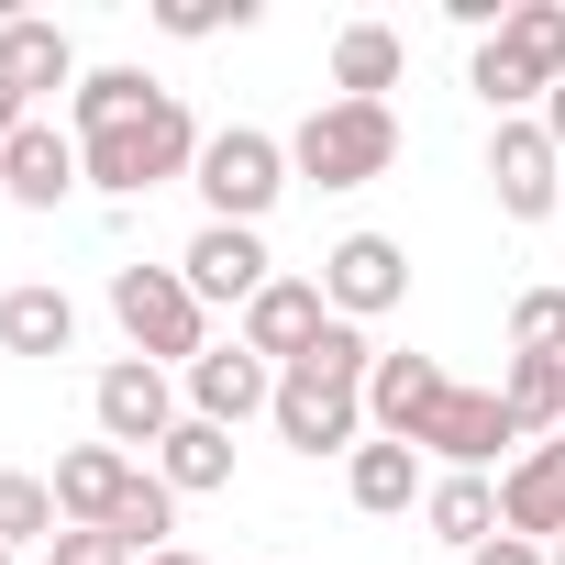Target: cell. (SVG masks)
<instances>
[{"instance_id": "1", "label": "cell", "mask_w": 565, "mask_h": 565, "mask_svg": "<svg viewBox=\"0 0 565 565\" xmlns=\"http://www.w3.org/2000/svg\"><path fill=\"white\" fill-rule=\"evenodd\" d=\"M366 377H377V344L366 322H333L300 366H277V444L289 455H355L366 444Z\"/></svg>"}, {"instance_id": "2", "label": "cell", "mask_w": 565, "mask_h": 565, "mask_svg": "<svg viewBox=\"0 0 565 565\" xmlns=\"http://www.w3.org/2000/svg\"><path fill=\"white\" fill-rule=\"evenodd\" d=\"M200 122H189V100L178 89H156L145 111H122L111 134H78V156H89V189L100 200H145V189H167V178H189L200 167Z\"/></svg>"}, {"instance_id": "3", "label": "cell", "mask_w": 565, "mask_h": 565, "mask_svg": "<svg viewBox=\"0 0 565 565\" xmlns=\"http://www.w3.org/2000/svg\"><path fill=\"white\" fill-rule=\"evenodd\" d=\"M466 89H477L499 122H532V100H554V89H565V0H521V12L477 45Z\"/></svg>"}, {"instance_id": "4", "label": "cell", "mask_w": 565, "mask_h": 565, "mask_svg": "<svg viewBox=\"0 0 565 565\" xmlns=\"http://www.w3.org/2000/svg\"><path fill=\"white\" fill-rule=\"evenodd\" d=\"M111 322H122V344L145 355V366H167V377H189L200 355H211V311H200V289L178 266H111Z\"/></svg>"}, {"instance_id": "5", "label": "cell", "mask_w": 565, "mask_h": 565, "mask_svg": "<svg viewBox=\"0 0 565 565\" xmlns=\"http://www.w3.org/2000/svg\"><path fill=\"white\" fill-rule=\"evenodd\" d=\"M388 167H399V111L388 100H322L289 134V178H311V189H366Z\"/></svg>"}, {"instance_id": "6", "label": "cell", "mask_w": 565, "mask_h": 565, "mask_svg": "<svg viewBox=\"0 0 565 565\" xmlns=\"http://www.w3.org/2000/svg\"><path fill=\"white\" fill-rule=\"evenodd\" d=\"M189 189L211 200V222H244V233H255L277 200H289V145H277V134H255V122H222V134L200 145Z\"/></svg>"}, {"instance_id": "7", "label": "cell", "mask_w": 565, "mask_h": 565, "mask_svg": "<svg viewBox=\"0 0 565 565\" xmlns=\"http://www.w3.org/2000/svg\"><path fill=\"white\" fill-rule=\"evenodd\" d=\"M89 422H100V444H122V455L145 444V455H156V444H167L189 411H178V377H167V366H145V355H111V366L89 377Z\"/></svg>"}, {"instance_id": "8", "label": "cell", "mask_w": 565, "mask_h": 565, "mask_svg": "<svg viewBox=\"0 0 565 565\" xmlns=\"http://www.w3.org/2000/svg\"><path fill=\"white\" fill-rule=\"evenodd\" d=\"M178 277L200 289V311H255V300L277 289V255H266V233H244V222H200L189 255H178Z\"/></svg>"}, {"instance_id": "9", "label": "cell", "mask_w": 565, "mask_h": 565, "mask_svg": "<svg viewBox=\"0 0 565 565\" xmlns=\"http://www.w3.org/2000/svg\"><path fill=\"white\" fill-rule=\"evenodd\" d=\"M322 300H333V322L399 311V300H411V244H399V233H344V244L322 255Z\"/></svg>"}, {"instance_id": "10", "label": "cell", "mask_w": 565, "mask_h": 565, "mask_svg": "<svg viewBox=\"0 0 565 565\" xmlns=\"http://www.w3.org/2000/svg\"><path fill=\"white\" fill-rule=\"evenodd\" d=\"M78 189H89V156H78V134H56L45 111L0 145V200H12V211H56V200H78Z\"/></svg>"}, {"instance_id": "11", "label": "cell", "mask_w": 565, "mask_h": 565, "mask_svg": "<svg viewBox=\"0 0 565 565\" xmlns=\"http://www.w3.org/2000/svg\"><path fill=\"white\" fill-rule=\"evenodd\" d=\"M554 178H565V156H554L543 122H499L488 134V200H499V222H554Z\"/></svg>"}, {"instance_id": "12", "label": "cell", "mask_w": 565, "mask_h": 565, "mask_svg": "<svg viewBox=\"0 0 565 565\" xmlns=\"http://www.w3.org/2000/svg\"><path fill=\"white\" fill-rule=\"evenodd\" d=\"M444 399H455L444 355H377V377H366V433L422 455V433H433V411H444Z\"/></svg>"}, {"instance_id": "13", "label": "cell", "mask_w": 565, "mask_h": 565, "mask_svg": "<svg viewBox=\"0 0 565 565\" xmlns=\"http://www.w3.org/2000/svg\"><path fill=\"white\" fill-rule=\"evenodd\" d=\"M178 388H189V422H222V433H244L255 411H277V366H266V355H244V333H233V344H211Z\"/></svg>"}, {"instance_id": "14", "label": "cell", "mask_w": 565, "mask_h": 565, "mask_svg": "<svg viewBox=\"0 0 565 565\" xmlns=\"http://www.w3.org/2000/svg\"><path fill=\"white\" fill-rule=\"evenodd\" d=\"M322 333H333V300H322V277H277V289L244 311V355H266V366H300Z\"/></svg>"}, {"instance_id": "15", "label": "cell", "mask_w": 565, "mask_h": 565, "mask_svg": "<svg viewBox=\"0 0 565 565\" xmlns=\"http://www.w3.org/2000/svg\"><path fill=\"white\" fill-rule=\"evenodd\" d=\"M134 477H145V466H134L122 444H67L45 488H56V521H67V532H100V521L122 510V488H134Z\"/></svg>"}, {"instance_id": "16", "label": "cell", "mask_w": 565, "mask_h": 565, "mask_svg": "<svg viewBox=\"0 0 565 565\" xmlns=\"http://www.w3.org/2000/svg\"><path fill=\"white\" fill-rule=\"evenodd\" d=\"M499 444H521V433H510V411H499V388H455V399L433 411V433H422V455H444L455 477H488V466H499Z\"/></svg>"}, {"instance_id": "17", "label": "cell", "mask_w": 565, "mask_h": 565, "mask_svg": "<svg viewBox=\"0 0 565 565\" xmlns=\"http://www.w3.org/2000/svg\"><path fill=\"white\" fill-rule=\"evenodd\" d=\"M499 532H521V543H565V433L532 444V455L499 477Z\"/></svg>"}, {"instance_id": "18", "label": "cell", "mask_w": 565, "mask_h": 565, "mask_svg": "<svg viewBox=\"0 0 565 565\" xmlns=\"http://www.w3.org/2000/svg\"><path fill=\"white\" fill-rule=\"evenodd\" d=\"M78 45L56 34V23H34V12H12V23H0V89H23V100H45V89H67L78 100Z\"/></svg>"}, {"instance_id": "19", "label": "cell", "mask_w": 565, "mask_h": 565, "mask_svg": "<svg viewBox=\"0 0 565 565\" xmlns=\"http://www.w3.org/2000/svg\"><path fill=\"white\" fill-rule=\"evenodd\" d=\"M78 344V300L56 289V277H23V289H0V355H67Z\"/></svg>"}, {"instance_id": "20", "label": "cell", "mask_w": 565, "mask_h": 565, "mask_svg": "<svg viewBox=\"0 0 565 565\" xmlns=\"http://www.w3.org/2000/svg\"><path fill=\"white\" fill-rule=\"evenodd\" d=\"M344 499H355L366 521H399V510L422 499V455H411V444H377V433H366V444L344 455Z\"/></svg>"}, {"instance_id": "21", "label": "cell", "mask_w": 565, "mask_h": 565, "mask_svg": "<svg viewBox=\"0 0 565 565\" xmlns=\"http://www.w3.org/2000/svg\"><path fill=\"white\" fill-rule=\"evenodd\" d=\"M399 67H411V45H399L388 23H344V34H333V100H388Z\"/></svg>"}, {"instance_id": "22", "label": "cell", "mask_w": 565, "mask_h": 565, "mask_svg": "<svg viewBox=\"0 0 565 565\" xmlns=\"http://www.w3.org/2000/svg\"><path fill=\"white\" fill-rule=\"evenodd\" d=\"M156 477H167L178 499H222V488H233V433H222V422H178V433L156 444Z\"/></svg>"}, {"instance_id": "23", "label": "cell", "mask_w": 565, "mask_h": 565, "mask_svg": "<svg viewBox=\"0 0 565 565\" xmlns=\"http://www.w3.org/2000/svg\"><path fill=\"white\" fill-rule=\"evenodd\" d=\"M499 411H510V433H521V444H554V433H565V355H510Z\"/></svg>"}, {"instance_id": "24", "label": "cell", "mask_w": 565, "mask_h": 565, "mask_svg": "<svg viewBox=\"0 0 565 565\" xmlns=\"http://www.w3.org/2000/svg\"><path fill=\"white\" fill-rule=\"evenodd\" d=\"M422 521H433V543L477 554V543H499V488L488 477H433L422 488Z\"/></svg>"}, {"instance_id": "25", "label": "cell", "mask_w": 565, "mask_h": 565, "mask_svg": "<svg viewBox=\"0 0 565 565\" xmlns=\"http://www.w3.org/2000/svg\"><path fill=\"white\" fill-rule=\"evenodd\" d=\"M100 532H122V543H134V554H167V532H178V488H167V477H156V466H145V477H134V488H122V510H111V521H100Z\"/></svg>"}, {"instance_id": "26", "label": "cell", "mask_w": 565, "mask_h": 565, "mask_svg": "<svg viewBox=\"0 0 565 565\" xmlns=\"http://www.w3.org/2000/svg\"><path fill=\"white\" fill-rule=\"evenodd\" d=\"M56 532H67V521H56V488L23 477V466H0V543L23 554V543H56Z\"/></svg>"}, {"instance_id": "27", "label": "cell", "mask_w": 565, "mask_h": 565, "mask_svg": "<svg viewBox=\"0 0 565 565\" xmlns=\"http://www.w3.org/2000/svg\"><path fill=\"white\" fill-rule=\"evenodd\" d=\"M145 100H156V78H145V67H89L67 111H78V134H111V122H122V111H145Z\"/></svg>"}, {"instance_id": "28", "label": "cell", "mask_w": 565, "mask_h": 565, "mask_svg": "<svg viewBox=\"0 0 565 565\" xmlns=\"http://www.w3.org/2000/svg\"><path fill=\"white\" fill-rule=\"evenodd\" d=\"M510 355H565V289H521L510 300Z\"/></svg>"}, {"instance_id": "29", "label": "cell", "mask_w": 565, "mask_h": 565, "mask_svg": "<svg viewBox=\"0 0 565 565\" xmlns=\"http://www.w3.org/2000/svg\"><path fill=\"white\" fill-rule=\"evenodd\" d=\"M244 34L255 23V0H156V34H178V45H200V34Z\"/></svg>"}, {"instance_id": "30", "label": "cell", "mask_w": 565, "mask_h": 565, "mask_svg": "<svg viewBox=\"0 0 565 565\" xmlns=\"http://www.w3.org/2000/svg\"><path fill=\"white\" fill-rule=\"evenodd\" d=\"M45 565H145V554H134L122 532H56V543H45Z\"/></svg>"}, {"instance_id": "31", "label": "cell", "mask_w": 565, "mask_h": 565, "mask_svg": "<svg viewBox=\"0 0 565 565\" xmlns=\"http://www.w3.org/2000/svg\"><path fill=\"white\" fill-rule=\"evenodd\" d=\"M466 565H554V554H543V543H521V532H499V543H477Z\"/></svg>"}, {"instance_id": "32", "label": "cell", "mask_w": 565, "mask_h": 565, "mask_svg": "<svg viewBox=\"0 0 565 565\" xmlns=\"http://www.w3.org/2000/svg\"><path fill=\"white\" fill-rule=\"evenodd\" d=\"M23 122H34V100H23V89H0V145H12Z\"/></svg>"}, {"instance_id": "33", "label": "cell", "mask_w": 565, "mask_h": 565, "mask_svg": "<svg viewBox=\"0 0 565 565\" xmlns=\"http://www.w3.org/2000/svg\"><path fill=\"white\" fill-rule=\"evenodd\" d=\"M543 134H554V156H565V89H554V100H543Z\"/></svg>"}, {"instance_id": "34", "label": "cell", "mask_w": 565, "mask_h": 565, "mask_svg": "<svg viewBox=\"0 0 565 565\" xmlns=\"http://www.w3.org/2000/svg\"><path fill=\"white\" fill-rule=\"evenodd\" d=\"M145 565H211V554H189V543H167V554H145Z\"/></svg>"}, {"instance_id": "35", "label": "cell", "mask_w": 565, "mask_h": 565, "mask_svg": "<svg viewBox=\"0 0 565 565\" xmlns=\"http://www.w3.org/2000/svg\"><path fill=\"white\" fill-rule=\"evenodd\" d=\"M543 554H554V565H565V543H543Z\"/></svg>"}, {"instance_id": "36", "label": "cell", "mask_w": 565, "mask_h": 565, "mask_svg": "<svg viewBox=\"0 0 565 565\" xmlns=\"http://www.w3.org/2000/svg\"><path fill=\"white\" fill-rule=\"evenodd\" d=\"M0 565H12V543H0Z\"/></svg>"}]
</instances>
